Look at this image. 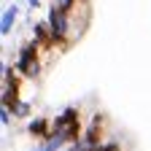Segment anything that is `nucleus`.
<instances>
[{"mask_svg": "<svg viewBox=\"0 0 151 151\" xmlns=\"http://www.w3.org/2000/svg\"><path fill=\"white\" fill-rule=\"evenodd\" d=\"M38 51H41V43L35 41H27L19 46V54H16V70L24 76V78H38L41 76V60H38Z\"/></svg>", "mask_w": 151, "mask_h": 151, "instance_id": "obj_1", "label": "nucleus"}, {"mask_svg": "<svg viewBox=\"0 0 151 151\" xmlns=\"http://www.w3.org/2000/svg\"><path fill=\"white\" fill-rule=\"evenodd\" d=\"M46 22H49V30H51V43H65L68 35H70V14L60 11L54 3L46 14Z\"/></svg>", "mask_w": 151, "mask_h": 151, "instance_id": "obj_2", "label": "nucleus"}, {"mask_svg": "<svg viewBox=\"0 0 151 151\" xmlns=\"http://www.w3.org/2000/svg\"><path fill=\"white\" fill-rule=\"evenodd\" d=\"M76 124H81V111L76 108V105H68L62 113H57V116H54V129H60V132H68Z\"/></svg>", "mask_w": 151, "mask_h": 151, "instance_id": "obj_3", "label": "nucleus"}, {"mask_svg": "<svg viewBox=\"0 0 151 151\" xmlns=\"http://www.w3.org/2000/svg\"><path fill=\"white\" fill-rule=\"evenodd\" d=\"M51 129H54V122H49L46 116H35V119L27 122V135H32V138L46 140L51 135Z\"/></svg>", "mask_w": 151, "mask_h": 151, "instance_id": "obj_4", "label": "nucleus"}, {"mask_svg": "<svg viewBox=\"0 0 151 151\" xmlns=\"http://www.w3.org/2000/svg\"><path fill=\"white\" fill-rule=\"evenodd\" d=\"M0 103L3 108H16L19 103V78H11V81H3V94H0Z\"/></svg>", "mask_w": 151, "mask_h": 151, "instance_id": "obj_5", "label": "nucleus"}, {"mask_svg": "<svg viewBox=\"0 0 151 151\" xmlns=\"http://www.w3.org/2000/svg\"><path fill=\"white\" fill-rule=\"evenodd\" d=\"M16 19H19V6L16 3H11L6 11H3V19H0V35H11V30H14V24H16Z\"/></svg>", "mask_w": 151, "mask_h": 151, "instance_id": "obj_6", "label": "nucleus"}, {"mask_svg": "<svg viewBox=\"0 0 151 151\" xmlns=\"http://www.w3.org/2000/svg\"><path fill=\"white\" fill-rule=\"evenodd\" d=\"M32 38L41 46H51V30H49V22H35L32 24Z\"/></svg>", "mask_w": 151, "mask_h": 151, "instance_id": "obj_7", "label": "nucleus"}, {"mask_svg": "<svg viewBox=\"0 0 151 151\" xmlns=\"http://www.w3.org/2000/svg\"><path fill=\"white\" fill-rule=\"evenodd\" d=\"M14 116L27 119V116H30V103H27V100H19V103H16V108H14Z\"/></svg>", "mask_w": 151, "mask_h": 151, "instance_id": "obj_8", "label": "nucleus"}, {"mask_svg": "<svg viewBox=\"0 0 151 151\" xmlns=\"http://www.w3.org/2000/svg\"><path fill=\"white\" fill-rule=\"evenodd\" d=\"M51 3H57V8L60 11H65V14H70L76 6H78V0H51Z\"/></svg>", "mask_w": 151, "mask_h": 151, "instance_id": "obj_9", "label": "nucleus"}, {"mask_svg": "<svg viewBox=\"0 0 151 151\" xmlns=\"http://www.w3.org/2000/svg\"><path fill=\"white\" fill-rule=\"evenodd\" d=\"M94 151H122V146H119L116 140H103V143L94 148Z\"/></svg>", "mask_w": 151, "mask_h": 151, "instance_id": "obj_10", "label": "nucleus"}, {"mask_svg": "<svg viewBox=\"0 0 151 151\" xmlns=\"http://www.w3.org/2000/svg\"><path fill=\"white\" fill-rule=\"evenodd\" d=\"M68 151H94V148H89L84 140H76V143H70V146H68Z\"/></svg>", "mask_w": 151, "mask_h": 151, "instance_id": "obj_11", "label": "nucleus"}, {"mask_svg": "<svg viewBox=\"0 0 151 151\" xmlns=\"http://www.w3.org/2000/svg\"><path fill=\"white\" fill-rule=\"evenodd\" d=\"M0 122H3V127L11 124V108H0Z\"/></svg>", "mask_w": 151, "mask_h": 151, "instance_id": "obj_12", "label": "nucleus"}, {"mask_svg": "<svg viewBox=\"0 0 151 151\" xmlns=\"http://www.w3.org/2000/svg\"><path fill=\"white\" fill-rule=\"evenodd\" d=\"M41 3H43V0H27V6L35 11V8H41Z\"/></svg>", "mask_w": 151, "mask_h": 151, "instance_id": "obj_13", "label": "nucleus"}, {"mask_svg": "<svg viewBox=\"0 0 151 151\" xmlns=\"http://www.w3.org/2000/svg\"><path fill=\"white\" fill-rule=\"evenodd\" d=\"M32 151H51V148H49V146H46V143H43V146H35V148H32Z\"/></svg>", "mask_w": 151, "mask_h": 151, "instance_id": "obj_14", "label": "nucleus"}]
</instances>
